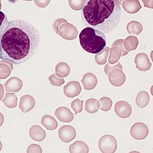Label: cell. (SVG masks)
Instances as JSON below:
<instances>
[{
	"label": "cell",
	"instance_id": "cell-2",
	"mask_svg": "<svg viewBox=\"0 0 153 153\" xmlns=\"http://www.w3.org/2000/svg\"><path fill=\"white\" fill-rule=\"evenodd\" d=\"M120 1L113 0L86 1L82 10L85 25L104 33L117 27L121 18Z\"/></svg>",
	"mask_w": 153,
	"mask_h": 153
},
{
	"label": "cell",
	"instance_id": "cell-12",
	"mask_svg": "<svg viewBox=\"0 0 153 153\" xmlns=\"http://www.w3.org/2000/svg\"><path fill=\"white\" fill-rule=\"evenodd\" d=\"M4 86L6 91L18 92L23 87V82L19 78L12 76L5 82Z\"/></svg>",
	"mask_w": 153,
	"mask_h": 153
},
{
	"label": "cell",
	"instance_id": "cell-3",
	"mask_svg": "<svg viewBox=\"0 0 153 153\" xmlns=\"http://www.w3.org/2000/svg\"><path fill=\"white\" fill-rule=\"evenodd\" d=\"M79 41L83 49L92 54L99 53L106 45V38L104 34L89 27L81 31L79 35Z\"/></svg>",
	"mask_w": 153,
	"mask_h": 153
},
{
	"label": "cell",
	"instance_id": "cell-38",
	"mask_svg": "<svg viewBox=\"0 0 153 153\" xmlns=\"http://www.w3.org/2000/svg\"><path fill=\"white\" fill-rule=\"evenodd\" d=\"M50 1H35L34 2L38 7H45L49 4Z\"/></svg>",
	"mask_w": 153,
	"mask_h": 153
},
{
	"label": "cell",
	"instance_id": "cell-34",
	"mask_svg": "<svg viewBox=\"0 0 153 153\" xmlns=\"http://www.w3.org/2000/svg\"><path fill=\"white\" fill-rule=\"evenodd\" d=\"M123 39H118L117 40L115 41L112 45L111 46H118L121 48L122 51V56L127 55L128 53H129V51H127L124 49L123 46Z\"/></svg>",
	"mask_w": 153,
	"mask_h": 153
},
{
	"label": "cell",
	"instance_id": "cell-6",
	"mask_svg": "<svg viewBox=\"0 0 153 153\" xmlns=\"http://www.w3.org/2000/svg\"><path fill=\"white\" fill-rule=\"evenodd\" d=\"M148 127L143 123H136L132 126L130 129L131 135L133 138L137 140H143L148 136Z\"/></svg>",
	"mask_w": 153,
	"mask_h": 153
},
{
	"label": "cell",
	"instance_id": "cell-40",
	"mask_svg": "<svg viewBox=\"0 0 153 153\" xmlns=\"http://www.w3.org/2000/svg\"><path fill=\"white\" fill-rule=\"evenodd\" d=\"M4 121V118L3 115L0 112V127L2 126Z\"/></svg>",
	"mask_w": 153,
	"mask_h": 153
},
{
	"label": "cell",
	"instance_id": "cell-20",
	"mask_svg": "<svg viewBox=\"0 0 153 153\" xmlns=\"http://www.w3.org/2000/svg\"><path fill=\"white\" fill-rule=\"evenodd\" d=\"M42 124L46 129L49 130H54L58 126V123L53 117L46 115L44 116L41 120Z\"/></svg>",
	"mask_w": 153,
	"mask_h": 153
},
{
	"label": "cell",
	"instance_id": "cell-37",
	"mask_svg": "<svg viewBox=\"0 0 153 153\" xmlns=\"http://www.w3.org/2000/svg\"><path fill=\"white\" fill-rule=\"evenodd\" d=\"M67 22H68L66 20L62 18L59 19L54 22L53 26V30H54L56 33L58 34L59 27L60 25L62 24V23H67Z\"/></svg>",
	"mask_w": 153,
	"mask_h": 153
},
{
	"label": "cell",
	"instance_id": "cell-32",
	"mask_svg": "<svg viewBox=\"0 0 153 153\" xmlns=\"http://www.w3.org/2000/svg\"><path fill=\"white\" fill-rule=\"evenodd\" d=\"M8 23L7 18L6 15L3 12L0 11V37L4 31Z\"/></svg>",
	"mask_w": 153,
	"mask_h": 153
},
{
	"label": "cell",
	"instance_id": "cell-1",
	"mask_svg": "<svg viewBox=\"0 0 153 153\" xmlns=\"http://www.w3.org/2000/svg\"><path fill=\"white\" fill-rule=\"evenodd\" d=\"M39 42V31L33 25L22 20L9 22L0 37V58L22 63L35 54Z\"/></svg>",
	"mask_w": 153,
	"mask_h": 153
},
{
	"label": "cell",
	"instance_id": "cell-33",
	"mask_svg": "<svg viewBox=\"0 0 153 153\" xmlns=\"http://www.w3.org/2000/svg\"><path fill=\"white\" fill-rule=\"evenodd\" d=\"M51 84L54 86L60 87L65 83L64 79H60L57 77L55 74L51 75L48 78Z\"/></svg>",
	"mask_w": 153,
	"mask_h": 153
},
{
	"label": "cell",
	"instance_id": "cell-15",
	"mask_svg": "<svg viewBox=\"0 0 153 153\" xmlns=\"http://www.w3.org/2000/svg\"><path fill=\"white\" fill-rule=\"evenodd\" d=\"M81 82L85 89L91 91L94 89L97 86L98 80L95 75L88 72L84 75Z\"/></svg>",
	"mask_w": 153,
	"mask_h": 153
},
{
	"label": "cell",
	"instance_id": "cell-9",
	"mask_svg": "<svg viewBox=\"0 0 153 153\" xmlns=\"http://www.w3.org/2000/svg\"><path fill=\"white\" fill-rule=\"evenodd\" d=\"M114 110L116 114L122 118L129 117L132 111L131 106L128 102L124 101L117 102L115 105Z\"/></svg>",
	"mask_w": 153,
	"mask_h": 153
},
{
	"label": "cell",
	"instance_id": "cell-10",
	"mask_svg": "<svg viewBox=\"0 0 153 153\" xmlns=\"http://www.w3.org/2000/svg\"><path fill=\"white\" fill-rule=\"evenodd\" d=\"M134 62L137 69L141 71H147L151 68L152 64L148 56L145 53H139L137 54L134 59Z\"/></svg>",
	"mask_w": 153,
	"mask_h": 153
},
{
	"label": "cell",
	"instance_id": "cell-11",
	"mask_svg": "<svg viewBox=\"0 0 153 153\" xmlns=\"http://www.w3.org/2000/svg\"><path fill=\"white\" fill-rule=\"evenodd\" d=\"M81 86L78 82H69L64 87V92L66 97L69 98H74L77 96L81 92Z\"/></svg>",
	"mask_w": 153,
	"mask_h": 153
},
{
	"label": "cell",
	"instance_id": "cell-16",
	"mask_svg": "<svg viewBox=\"0 0 153 153\" xmlns=\"http://www.w3.org/2000/svg\"><path fill=\"white\" fill-rule=\"evenodd\" d=\"M122 5L124 10L130 14L137 13L142 8L139 1L137 0H126L123 1Z\"/></svg>",
	"mask_w": 153,
	"mask_h": 153
},
{
	"label": "cell",
	"instance_id": "cell-4",
	"mask_svg": "<svg viewBox=\"0 0 153 153\" xmlns=\"http://www.w3.org/2000/svg\"><path fill=\"white\" fill-rule=\"evenodd\" d=\"M98 145L100 149L103 153H114L117 149V140L110 135H105L101 137Z\"/></svg>",
	"mask_w": 153,
	"mask_h": 153
},
{
	"label": "cell",
	"instance_id": "cell-39",
	"mask_svg": "<svg viewBox=\"0 0 153 153\" xmlns=\"http://www.w3.org/2000/svg\"><path fill=\"white\" fill-rule=\"evenodd\" d=\"M4 94V91L3 86L2 84H0V101L3 97Z\"/></svg>",
	"mask_w": 153,
	"mask_h": 153
},
{
	"label": "cell",
	"instance_id": "cell-36",
	"mask_svg": "<svg viewBox=\"0 0 153 153\" xmlns=\"http://www.w3.org/2000/svg\"><path fill=\"white\" fill-rule=\"evenodd\" d=\"M120 68V69L123 70L122 65L120 62H118L117 64H114V65H110L109 63H107V65H105V72L106 75H108L109 72L112 70L115 69V68Z\"/></svg>",
	"mask_w": 153,
	"mask_h": 153
},
{
	"label": "cell",
	"instance_id": "cell-29",
	"mask_svg": "<svg viewBox=\"0 0 153 153\" xmlns=\"http://www.w3.org/2000/svg\"><path fill=\"white\" fill-rule=\"evenodd\" d=\"M100 102V109L103 111H107L110 110L112 106L113 102L110 98L108 97H104L101 98L99 100Z\"/></svg>",
	"mask_w": 153,
	"mask_h": 153
},
{
	"label": "cell",
	"instance_id": "cell-14",
	"mask_svg": "<svg viewBox=\"0 0 153 153\" xmlns=\"http://www.w3.org/2000/svg\"><path fill=\"white\" fill-rule=\"evenodd\" d=\"M55 115L58 120L64 123H70L74 119V115L69 108L66 107L57 108L55 111Z\"/></svg>",
	"mask_w": 153,
	"mask_h": 153
},
{
	"label": "cell",
	"instance_id": "cell-18",
	"mask_svg": "<svg viewBox=\"0 0 153 153\" xmlns=\"http://www.w3.org/2000/svg\"><path fill=\"white\" fill-rule=\"evenodd\" d=\"M69 151L71 153H88L89 149L84 142L76 141L70 146Z\"/></svg>",
	"mask_w": 153,
	"mask_h": 153
},
{
	"label": "cell",
	"instance_id": "cell-19",
	"mask_svg": "<svg viewBox=\"0 0 153 153\" xmlns=\"http://www.w3.org/2000/svg\"><path fill=\"white\" fill-rule=\"evenodd\" d=\"M13 66L9 61H0V79H4L10 74Z\"/></svg>",
	"mask_w": 153,
	"mask_h": 153
},
{
	"label": "cell",
	"instance_id": "cell-35",
	"mask_svg": "<svg viewBox=\"0 0 153 153\" xmlns=\"http://www.w3.org/2000/svg\"><path fill=\"white\" fill-rule=\"evenodd\" d=\"M42 150L40 146L36 144H31L27 149V153H42Z\"/></svg>",
	"mask_w": 153,
	"mask_h": 153
},
{
	"label": "cell",
	"instance_id": "cell-7",
	"mask_svg": "<svg viewBox=\"0 0 153 153\" xmlns=\"http://www.w3.org/2000/svg\"><path fill=\"white\" fill-rule=\"evenodd\" d=\"M111 84L115 87H120L125 83L126 76L123 70L115 68L111 71L108 75Z\"/></svg>",
	"mask_w": 153,
	"mask_h": 153
},
{
	"label": "cell",
	"instance_id": "cell-17",
	"mask_svg": "<svg viewBox=\"0 0 153 153\" xmlns=\"http://www.w3.org/2000/svg\"><path fill=\"white\" fill-rule=\"evenodd\" d=\"M29 134L31 139L35 141L41 142L46 137L45 131L39 125H34L31 127Z\"/></svg>",
	"mask_w": 153,
	"mask_h": 153
},
{
	"label": "cell",
	"instance_id": "cell-24",
	"mask_svg": "<svg viewBox=\"0 0 153 153\" xmlns=\"http://www.w3.org/2000/svg\"><path fill=\"white\" fill-rule=\"evenodd\" d=\"M138 45V39L136 36H129L124 39V47L127 51H131L136 50Z\"/></svg>",
	"mask_w": 153,
	"mask_h": 153
},
{
	"label": "cell",
	"instance_id": "cell-27",
	"mask_svg": "<svg viewBox=\"0 0 153 153\" xmlns=\"http://www.w3.org/2000/svg\"><path fill=\"white\" fill-rule=\"evenodd\" d=\"M2 101L5 106L9 108H16L17 106V98L14 93L6 92Z\"/></svg>",
	"mask_w": 153,
	"mask_h": 153
},
{
	"label": "cell",
	"instance_id": "cell-23",
	"mask_svg": "<svg viewBox=\"0 0 153 153\" xmlns=\"http://www.w3.org/2000/svg\"><path fill=\"white\" fill-rule=\"evenodd\" d=\"M100 108L99 101L95 98H90L86 101L85 110L87 112L94 114L98 111Z\"/></svg>",
	"mask_w": 153,
	"mask_h": 153
},
{
	"label": "cell",
	"instance_id": "cell-13",
	"mask_svg": "<svg viewBox=\"0 0 153 153\" xmlns=\"http://www.w3.org/2000/svg\"><path fill=\"white\" fill-rule=\"evenodd\" d=\"M35 103L33 97L29 95H24L20 98L19 107L23 113H26L33 108Z\"/></svg>",
	"mask_w": 153,
	"mask_h": 153
},
{
	"label": "cell",
	"instance_id": "cell-31",
	"mask_svg": "<svg viewBox=\"0 0 153 153\" xmlns=\"http://www.w3.org/2000/svg\"><path fill=\"white\" fill-rule=\"evenodd\" d=\"M86 1H76V0H69V1L70 6L75 10H79L82 9Z\"/></svg>",
	"mask_w": 153,
	"mask_h": 153
},
{
	"label": "cell",
	"instance_id": "cell-21",
	"mask_svg": "<svg viewBox=\"0 0 153 153\" xmlns=\"http://www.w3.org/2000/svg\"><path fill=\"white\" fill-rule=\"evenodd\" d=\"M122 51L121 48L117 46H111L108 58L109 63L111 65L116 63L122 56Z\"/></svg>",
	"mask_w": 153,
	"mask_h": 153
},
{
	"label": "cell",
	"instance_id": "cell-22",
	"mask_svg": "<svg viewBox=\"0 0 153 153\" xmlns=\"http://www.w3.org/2000/svg\"><path fill=\"white\" fill-rule=\"evenodd\" d=\"M70 68L66 62L59 63L56 66V75L58 77L64 78L68 76L70 73Z\"/></svg>",
	"mask_w": 153,
	"mask_h": 153
},
{
	"label": "cell",
	"instance_id": "cell-8",
	"mask_svg": "<svg viewBox=\"0 0 153 153\" xmlns=\"http://www.w3.org/2000/svg\"><path fill=\"white\" fill-rule=\"evenodd\" d=\"M59 136L62 142L69 143L76 137V129L71 126H63L59 130Z\"/></svg>",
	"mask_w": 153,
	"mask_h": 153
},
{
	"label": "cell",
	"instance_id": "cell-26",
	"mask_svg": "<svg viewBox=\"0 0 153 153\" xmlns=\"http://www.w3.org/2000/svg\"><path fill=\"white\" fill-rule=\"evenodd\" d=\"M128 32L131 35H138L143 31V26L137 21H132L128 23L127 26Z\"/></svg>",
	"mask_w": 153,
	"mask_h": 153
},
{
	"label": "cell",
	"instance_id": "cell-28",
	"mask_svg": "<svg viewBox=\"0 0 153 153\" xmlns=\"http://www.w3.org/2000/svg\"><path fill=\"white\" fill-rule=\"evenodd\" d=\"M110 48L105 47L99 53H97L95 56L96 62L100 65H104L107 62L108 56L109 55Z\"/></svg>",
	"mask_w": 153,
	"mask_h": 153
},
{
	"label": "cell",
	"instance_id": "cell-5",
	"mask_svg": "<svg viewBox=\"0 0 153 153\" xmlns=\"http://www.w3.org/2000/svg\"><path fill=\"white\" fill-rule=\"evenodd\" d=\"M78 34L77 28L70 23L63 24L59 27V35L66 40H74L77 37Z\"/></svg>",
	"mask_w": 153,
	"mask_h": 153
},
{
	"label": "cell",
	"instance_id": "cell-41",
	"mask_svg": "<svg viewBox=\"0 0 153 153\" xmlns=\"http://www.w3.org/2000/svg\"><path fill=\"white\" fill-rule=\"evenodd\" d=\"M2 143H1V142L0 141V152L1 151V150H2Z\"/></svg>",
	"mask_w": 153,
	"mask_h": 153
},
{
	"label": "cell",
	"instance_id": "cell-30",
	"mask_svg": "<svg viewBox=\"0 0 153 153\" xmlns=\"http://www.w3.org/2000/svg\"><path fill=\"white\" fill-rule=\"evenodd\" d=\"M83 103L84 101L80 100L79 99H76L72 101L71 104V106L72 109L74 111L75 114L81 113L82 111Z\"/></svg>",
	"mask_w": 153,
	"mask_h": 153
},
{
	"label": "cell",
	"instance_id": "cell-25",
	"mask_svg": "<svg viewBox=\"0 0 153 153\" xmlns=\"http://www.w3.org/2000/svg\"><path fill=\"white\" fill-rule=\"evenodd\" d=\"M149 102V95L147 91H141L137 96L136 99V104L141 108L145 107Z\"/></svg>",
	"mask_w": 153,
	"mask_h": 153
}]
</instances>
